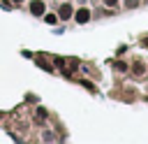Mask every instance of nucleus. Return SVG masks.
I'll use <instances>...</instances> for the list:
<instances>
[{
  "instance_id": "obj_1",
  "label": "nucleus",
  "mask_w": 148,
  "mask_h": 144,
  "mask_svg": "<svg viewBox=\"0 0 148 144\" xmlns=\"http://www.w3.org/2000/svg\"><path fill=\"white\" fill-rule=\"evenodd\" d=\"M44 9H46V7H44V2H42V0L30 2V12H32L35 16H42V14H44Z\"/></svg>"
},
{
  "instance_id": "obj_2",
  "label": "nucleus",
  "mask_w": 148,
  "mask_h": 144,
  "mask_svg": "<svg viewBox=\"0 0 148 144\" xmlns=\"http://www.w3.org/2000/svg\"><path fill=\"white\" fill-rule=\"evenodd\" d=\"M69 16H72V5H67V2H65V5L58 9V19H60V21H67Z\"/></svg>"
},
{
  "instance_id": "obj_3",
  "label": "nucleus",
  "mask_w": 148,
  "mask_h": 144,
  "mask_svg": "<svg viewBox=\"0 0 148 144\" xmlns=\"http://www.w3.org/2000/svg\"><path fill=\"white\" fill-rule=\"evenodd\" d=\"M74 19H76V23H88V21H90V9H86V7L79 9Z\"/></svg>"
},
{
  "instance_id": "obj_4",
  "label": "nucleus",
  "mask_w": 148,
  "mask_h": 144,
  "mask_svg": "<svg viewBox=\"0 0 148 144\" xmlns=\"http://www.w3.org/2000/svg\"><path fill=\"white\" fill-rule=\"evenodd\" d=\"M44 21H46V23H58V16H56V14H46Z\"/></svg>"
},
{
  "instance_id": "obj_5",
  "label": "nucleus",
  "mask_w": 148,
  "mask_h": 144,
  "mask_svg": "<svg viewBox=\"0 0 148 144\" xmlns=\"http://www.w3.org/2000/svg\"><path fill=\"white\" fill-rule=\"evenodd\" d=\"M46 118V111L44 109H37V114H35V121H44Z\"/></svg>"
},
{
  "instance_id": "obj_6",
  "label": "nucleus",
  "mask_w": 148,
  "mask_h": 144,
  "mask_svg": "<svg viewBox=\"0 0 148 144\" xmlns=\"http://www.w3.org/2000/svg\"><path fill=\"white\" fill-rule=\"evenodd\" d=\"M37 65H39L42 70H49V72H51V65H49L46 60H42V58H39V60H37Z\"/></svg>"
},
{
  "instance_id": "obj_7",
  "label": "nucleus",
  "mask_w": 148,
  "mask_h": 144,
  "mask_svg": "<svg viewBox=\"0 0 148 144\" xmlns=\"http://www.w3.org/2000/svg\"><path fill=\"white\" fill-rule=\"evenodd\" d=\"M134 72L141 74V72H143V63H136V65H134Z\"/></svg>"
},
{
  "instance_id": "obj_8",
  "label": "nucleus",
  "mask_w": 148,
  "mask_h": 144,
  "mask_svg": "<svg viewBox=\"0 0 148 144\" xmlns=\"http://www.w3.org/2000/svg\"><path fill=\"white\" fill-rule=\"evenodd\" d=\"M125 5H127V7H132V9H134V7H136V5H139V0H125Z\"/></svg>"
},
{
  "instance_id": "obj_9",
  "label": "nucleus",
  "mask_w": 148,
  "mask_h": 144,
  "mask_svg": "<svg viewBox=\"0 0 148 144\" xmlns=\"http://www.w3.org/2000/svg\"><path fill=\"white\" fill-rule=\"evenodd\" d=\"M116 70H127V65H125L123 60H118V63H116Z\"/></svg>"
},
{
  "instance_id": "obj_10",
  "label": "nucleus",
  "mask_w": 148,
  "mask_h": 144,
  "mask_svg": "<svg viewBox=\"0 0 148 144\" xmlns=\"http://www.w3.org/2000/svg\"><path fill=\"white\" fill-rule=\"evenodd\" d=\"M104 5L106 7H113V5H118V0H104Z\"/></svg>"
},
{
  "instance_id": "obj_11",
  "label": "nucleus",
  "mask_w": 148,
  "mask_h": 144,
  "mask_svg": "<svg viewBox=\"0 0 148 144\" xmlns=\"http://www.w3.org/2000/svg\"><path fill=\"white\" fill-rule=\"evenodd\" d=\"M12 2H23V0H12Z\"/></svg>"
}]
</instances>
